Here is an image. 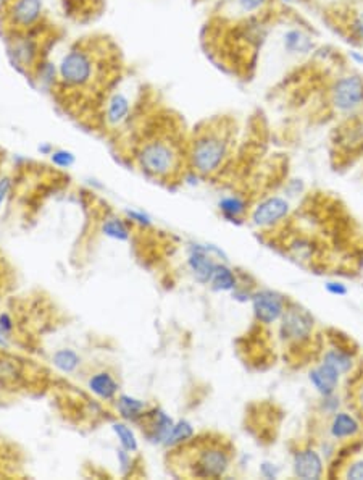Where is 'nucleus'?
<instances>
[{
	"label": "nucleus",
	"instance_id": "1",
	"mask_svg": "<svg viewBox=\"0 0 363 480\" xmlns=\"http://www.w3.org/2000/svg\"><path fill=\"white\" fill-rule=\"evenodd\" d=\"M107 41L74 42L63 54L57 65V86L58 91L68 96H79V93L105 91L112 89L115 79L112 77V57L105 46Z\"/></svg>",
	"mask_w": 363,
	"mask_h": 480
},
{
	"label": "nucleus",
	"instance_id": "2",
	"mask_svg": "<svg viewBox=\"0 0 363 480\" xmlns=\"http://www.w3.org/2000/svg\"><path fill=\"white\" fill-rule=\"evenodd\" d=\"M230 129L225 120L218 118L207 123L194 134L187 146V162L191 172L199 177H212L218 173L230 157Z\"/></svg>",
	"mask_w": 363,
	"mask_h": 480
},
{
	"label": "nucleus",
	"instance_id": "3",
	"mask_svg": "<svg viewBox=\"0 0 363 480\" xmlns=\"http://www.w3.org/2000/svg\"><path fill=\"white\" fill-rule=\"evenodd\" d=\"M181 143L171 134L153 133L139 144L136 152L137 167L147 177L155 179H173L181 173L183 160Z\"/></svg>",
	"mask_w": 363,
	"mask_h": 480
},
{
	"label": "nucleus",
	"instance_id": "4",
	"mask_svg": "<svg viewBox=\"0 0 363 480\" xmlns=\"http://www.w3.org/2000/svg\"><path fill=\"white\" fill-rule=\"evenodd\" d=\"M181 471L196 479L225 477L231 467L233 453L221 440H202L196 445L184 443Z\"/></svg>",
	"mask_w": 363,
	"mask_h": 480
},
{
	"label": "nucleus",
	"instance_id": "5",
	"mask_svg": "<svg viewBox=\"0 0 363 480\" xmlns=\"http://www.w3.org/2000/svg\"><path fill=\"white\" fill-rule=\"evenodd\" d=\"M46 23L26 31H7V52L13 67L31 78L34 70L46 57Z\"/></svg>",
	"mask_w": 363,
	"mask_h": 480
},
{
	"label": "nucleus",
	"instance_id": "6",
	"mask_svg": "<svg viewBox=\"0 0 363 480\" xmlns=\"http://www.w3.org/2000/svg\"><path fill=\"white\" fill-rule=\"evenodd\" d=\"M330 102L341 115H352L363 109V77L360 73H346L336 78L330 89Z\"/></svg>",
	"mask_w": 363,
	"mask_h": 480
},
{
	"label": "nucleus",
	"instance_id": "7",
	"mask_svg": "<svg viewBox=\"0 0 363 480\" xmlns=\"http://www.w3.org/2000/svg\"><path fill=\"white\" fill-rule=\"evenodd\" d=\"M2 18L7 31H26L44 23V0H5Z\"/></svg>",
	"mask_w": 363,
	"mask_h": 480
},
{
	"label": "nucleus",
	"instance_id": "8",
	"mask_svg": "<svg viewBox=\"0 0 363 480\" xmlns=\"http://www.w3.org/2000/svg\"><path fill=\"white\" fill-rule=\"evenodd\" d=\"M281 322V337L291 344H303L312 338L315 320L305 309L291 306L286 309Z\"/></svg>",
	"mask_w": 363,
	"mask_h": 480
},
{
	"label": "nucleus",
	"instance_id": "9",
	"mask_svg": "<svg viewBox=\"0 0 363 480\" xmlns=\"http://www.w3.org/2000/svg\"><path fill=\"white\" fill-rule=\"evenodd\" d=\"M252 309L257 322L271 325L280 322L287 309V301L282 294L271 289H260L252 294Z\"/></svg>",
	"mask_w": 363,
	"mask_h": 480
},
{
	"label": "nucleus",
	"instance_id": "10",
	"mask_svg": "<svg viewBox=\"0 0 363 480\" xmlns=\"http://www.w3.org/2000/svg\"><path fill=\"white\" fill-rule=\"evenodd\" d=\"M291 214V204L286 198L270 196L263 199L252 211L251 220L257 228H271L285 222Z\"/></svg>",
	"mask_w": 363,
	"mask_h": 480
},
{
	"label": "nucleus",
	"instance_id": "11",
	"mask_svg": "<svg viewBox=\"0 0 363 480\" xmlns=\"http://www.w3.org/2000/svg\"><path fill=\"white\" fill-rule=\"evenodd\" d=\"M215 251V246H202V244H194L191 248V253H189L187 257V267L199 283H210L212 275L215 272V267L218 264L212 256V253Z\"/></svg>",
	"mask_w": 363,
	"mask_h": 480
},
{
	"label": "nucleus",
	"instance_id": "12",
	"mask_svg": "<svg viewBox=\"0 0 363 480\" xmlns=\"http://www.w3.org/2000/svg\"><path fill=\"white\" fill-rule=\"evenodd\" d=\"M133 110V101L123 89H110L105 96V123L110 128H120L128 122Z\"/></svg>",
	"mask_w": 363,
	"mask_h": 480
},
{
	"label": "nucleus",
	"instance_id": "13",
	"mask_svg": "<svg viewBox=\"0 0 363 480\" xmlns=\"http://www.w3.org/2000/svg\"><path fill=\"white\" fill-rule=\"evenodd\" d=\"M294 476L303 480H318L325 474V463L320 453L313 448L297 449L292 458Z\"/></svg>",
	"mask_w": 363,
	"mask_h": 480
},
{
	"label": "nucleus",
	"instance_id": "14",
	"mask_svg": "<svg viewBox=\"0 0 363 480\" xmlns=\"http://www.w3.org/2000/svg\"><path fill=\"white\" fill-rule=\"evenodd\" d=\"M137 424L142 426L144 435H146L147 440H151L152 443L163 445L168 433L171 432L173 426H175V421L165 411H162V409H153L151 413H144Z\"/></svg>",
	"mask_w": 363,
	"mask_h": 480
},
{
	"label": "nucleus",
	"instance_id": "15",
	"mask_svg": "<svg viewBox=\"0 0 363 480\" xmlns=\"http://www.w3.org/2000/svg\"><path fill=\"white\" fill-rule=\"evenodd\" d=\"M308 380H310L315 392L320 394L321 398H326L336 393L337 387H339L341 374L337 372L335 367H331L330 364L321 361L318 366H315L308 372Z\"/></svg>",
	"mask_w": 363,
	"mask_h": 480
},
{
	"label": "nucleus",
	"instance_id": "16",
	"mask_svg": "<svg viewBox=\"0 0 363 480\" xmlns=\"http://www.w3.org/2000/svg\"><path fill=\"white\" fill-rule=\"evenodd\" d=\"M335 476L347 480H363V443L355 445L341 454L336 464Z\"/></svg>",
	"mask_w": 363,
	"mask_h": 480
},
{
	"label": "nucleus",
	"instance_id": "17",
	"mask_svg": "<svg viewBox=\"0 0 363 480\" xmlns=\"http://www.w3.org/2000/svg\"><path fill=\"white\" fill-rule=\"evenodd\" d=\"M362 422L354 414L336 411L330 422V435L335 440H354L362 433Z\"/></svg>",
	"mask_w": 363,
	"mask_h": 480
},
{
	"label": "nucleus",
	"instance_id": "18",
	"mask_svg": "<svg viewBox=\"0 0 363 480\" xmlns=\"http://www.w3.org/2000/svg\"><path fill=\"white\" fill-rule=\"evenodd\" d=\"M87 388L103 401H110L118 393V382L110 372H96L87 380Z\"/></svg>",
	"mask_w": 363,
	"mask_h": 480
},
{
	"label": "nucleus",
	"instance_id": "19",
	"mask_svg": "<svg viewBox=\"0 0 363 480\" xmlns=\"http://www.w3.org/2000/svg\"><path fill=\"white\" fill-rule=\"evenodd\" d=\"M282 47L289 55H307L315 49L312 36L303 31V29L294 28L285 33L282 36Z\"/></svg>",
	"mask_w": 363,
	"mask_h": 480
},
{
	"label": "nucleus",
	"instance_id": "20",
	"mask_svg": "<svg viewBox=\"0 0 363 480\" xmlns=\"http://www.w3.org/2000/svg\"><path fill=\"white\" fill-rule=\"evenodd\" d=\"M321 361L330 364V366L335 367L341 375L349 374L352 372V369H354V356H352L347 349L341 346H332L330 349H326V351L323 353Z\"/></svg>",
	"mask_w": 363,
	"mask_h": 480
},
{
	"label": "nucleus",
	"instance_id": "21",
	"mask_svg": "<svg viewBox=\"0 0 363 480\" xmlns=\"http://www.w3.org/2000/svg\"><path fill=\"white\" fill-rule=\"evenodd\" d=\"M208 285H210L213 291H218V293L235 291V289L237 288L236 273L233 272V269L228 267L226 264L218 262L215 267V272H213L212 280Z\"/></svg>",
	"mask_w": 363,
	"mask_h": 480
},
{
	"label": "nucleus",
	"instance_id": "22",
	"mask_svg": "<svg viewBox=\"0 0 363 480\" xmlns=\"http://www.w3.org/2000/svg\"><path fill=\"white\" fill-rule=\"evenodd\" d=\"M218 209H220L221 215L226 220H230V222H236V220H239L246 215L248 204L246 199L241 196H225L220 199V202H218Z\"/></svg>",
	"mask_w": 363,
	"mask_h": 480
},
{
	"label": "nucleus",
	"instance_id": "23",
	"mask_svg": "<svg viewBox=\"0 0 363 480\" xmlns=\"http://www.w3.org/2000/svg\"><path fill=\"white\" fill-rule=\"evenodd\" d=\"M117 408L118 413L121 414V417L133 422H137L142 414L146 413V403H144L142 399L129 397V394H121V397H118Z\"/></svg>",
	"mask_w": 363,
	"mask_h": 480
},
{
	"label": "nucleus",
	"instance_id": "24",
	"mask_svg": "<svg viewBox=\"0 0 363 480\" xmlns=\"http://www.w3.org/2000/svg\"><path fill=\"white\" fill-rule=\"evenodd\" d=\"M194 438V427L191 422L187 421H178L175 422V426H173L171 432L168 433V437L163 445L168 448H176V447H183L184 443L191 442Z\"/></svg>",
	"mask_w": 363,
	"mask_h": 480
},
{
	"label": "nucleus",
	"instance_id": "25",
	"mask_svg": "<svg viewBox=\"0 0 363 480\" xmlns=\"http://www.w3.org/2000/svg\"><path fill=\"white\" fill-rule=\"evenodd\" d=\"M53 366L63 374H73L81 364V358L73 349H58L52 358Z\"/></svg>",
	"mask_w": 363,
	"mask_h": 480
},
{
	"label": "nucleus",
	"instance_id": "26",
	"mask_svg": "<svg viewBox=\"0 0 363 480\" xmlns=\"http://www.w3.org/2000/svg\"><path fill=\"white\" fill-rule=\"evenodd\" d=\"M102 232L105 237L117 239V241H128L129 239L128 225L124 223V220L120 217L107 218L102 225Z\"/></svg>",
	"mask_w": 363,
	"mask_h": 480
},
{
	"label": "nucleus",
	"instance_id": "27",
	"mask_svg": "<svg viewBox=\"0 0 363 480\" xmlns=\"http://www.w3.org/2000/svg\"><path fill=\"white\" fill-rule=\"evenodd\" d=\"M112 429H113V432H115L118 442H120V447L123 449H126V451L129 453L137 451L139 443L131 427H128L124 422H115V424H112Z\"/></svg>",
	"mask_w": 363,
	"mask_h": 480
},
{
	"label": "nucleus",
	"instance_id": "28",
	"mask_svg": "<svg viewBox=\"0 0 363 480\" xmlns=\"http://www.w3.org/2000/svg\"><path fill=\"white\" fill-rule=\"evenodd\" d=\"M351 399H352V406H354L355 413L359 414V417L363 421V369L360 371V374L355 375V378L352 380Z\"/></svg>",
	"mask_w": 363,
	"mask_h": 480
},
{
	"label": "nucleus",
	"instance_id": "29",
	"mask_svg": "<svg viewBox=\"0 0 363 480\" xmlns=\"http://www.w3.org/2000/svg\"><path fill=\"white\" fill-rule=\"evenodd\" d=\"M51 162L58 168H71L76 163V156L68 149H56L51 156Z\"/></svg>",
	"mask_w": 363,
	"mask_h": 480
},
{
	"label": "nucleus",
	"instance_id": "30",
	"mask_svg": "<svg viewBox=\"0 0 363 480\" xmlns=\"http://www.w3.org/2000/svg\"><path fill=\"white\" fill-rule=\"evenodd\" d=\"M270 0H236V8L244 15H255L265 10Z\"/></svg>",
	"mask_w": 363,
	"mask_h": 480
},
{
	"label": "nucleus",
	"instance_id": "31",
	"mask_svg": "<svg viewBox=\"0 0 363 480\" xmlns=\"http://www.w3.org/2000/svg\"><path fill=\"white\" fill-rule=\"evenodd\" d=\"M349 31H351V36L357 39V44H360L363 46V10H359V12H354V15L351 17V22H349Z\"/></svg>",
	"mask_w": 363,
	"mask_h": 480
},
{
	"label": "nucleus",
	"instance_id": "32",
	"mask_svg": "<svg viewBox=\"0 0 363 480\" xmlns=\"http://www.w3.org/2000/svg\"><path fill=\"white\" fill-rule=\"evenodd\" d=\"M325 289L330 294H332V296H337V298L346 296V294L349 293V289H347L346 285L339 282V280H331V282H326Z\"/></svg>",
	"mask_w": 363,
	"mask_h": 480
},
{
	"label": "nucleus",
	"instance_id": "33",
	"mask_svg": "<svg viewBox=\"0 0 363 480\" xmlns=\"http://www.w3.org/2000/svg\"><path fill=\"white\" fill-rule=\"evenodd\" d=\"M126 217L131 220L133 223L139 225V227L147 228V227H151V225H152V218L149 217L147 214H144L141 211H126Z\"/></svg>",
	"mask_w": 363,
	"mask_h": 480
},
{
	"label": "nucleus",
	"instance_id": "34",
	"mask_svg": "<svg viewBox=\"0 0 363 480\" xmlns=\"http://www.w3.org/2000/svg\"><path fill=\"white\" fill-rule=\"evenodd\" d=\"M118 464H120L123 476H126L131 471V456H129V451H126V449L120 448V451H118Z\"/></svg>",
	"mask_w": 363,
	"mask_h": 480
},
{
	"label": "nucleus",
	"instance_id": "35",
	"mask_svg": "<svg viewBox=\"0 0 363 480\" xmlns=\"http://www.w3.org/2000/svg\"><path fill=\"white\" fill-rule=\"evenodd\" d=\"M13 330V320L8 314H0V337H7Z\"/></svg>",
	"mask_w": 363,
	"mask_h": 480
},
{
	"label": "nucleus",
	"instance_id": "36",
	"mask_svg": "<svg viewBox=\"0 0 363 480\" xmlns=\"http://www.w3.org/2000/svg\"><path fill=\"white\" fill-rule=\"evenodd\" d=\"M260 474L265 479H276L278 474H280V469H278L273 463H262L260 466Z\"/></svg>",
	"mask_w": 363,
	"mask_h": 480
},
{
	"label": "nucleus",
	"instance_id": "37",
	"mask_svg": "<svg viewBox=\"0 0 363 480\" xmlns=\"http://www.w3.org/2000/svg\"><path fill=\"white\" fill-rule=\"evenodd\" d=\"M10 189H12V179L8 177H5L0 179V206L5 202V199L8 198Z\"/></svg>",
	"mask_w": 363,
	"mask_h": 480
},
{
	"label": "nucleus",
	"instance_id": "38",
	"mask_svg": "<svg viewBox=\"0 0 363 480\" xmlns=\"http://www.w3.org/2000/svg\"><path fill=\"white\" fill-rule=\"evenodd\" d=\"M37 151L41 152L42 156H51V154L56 151V149H53V146H52L51 143H41V144H39Z\"/></svg>",
	"mask_w": 363,
	"mask_h": 480
},
{
	"label": "nucleus",
	"instance_id": "39",
	"mask_svg": "<svg viewBox=\"0 0 363 480\" xmlns=\"http://www.w3.org/2000/svg\"><path fill=\"white\" fill-rule=\"evenodd\" d=\"M349 58H351L352 63L362 65V67H363V52H360V51H351L349 52Z\"/></svg>",
	"mask_w": 363,
	"mask_h": 480
},
{
	"label": "nucleus",
	"instance_id": "40",
	"mask_svg": "<svg viewBox=\"0 0 363 480\" xmlns=\"http://www.w3.org/2000/svg\"><path fill=\"white\" fill-rule=\"evenodd\" d=\"M278 2L286 3V5H291V3H294V0H278Z\"/></svg>",
	"mask_w": 363,
	"mask_h": 480
},
{
	"label": "nucleus",
	"instance_id": "41",
	"mask_svg": "<svg viewBox=\"0 0 363 480\" xmlns=\"http://www.w3.org/2000/svg\"><path fill=\"white\" fill-rule=\"evenodd\" d=\"M5 2V0H0V3H3Z\"/></svg>",
	"mask_w": 363,
	"mask_h": 480
},
{
	"label": "nucleus",
	"instance_id": "42",
	"mask_svg": "<svg viewBox=\"0 0 363 480\" xmlns=\"http://www.w3.org/2000/svg\"><path fill=\"white\" fill-rule=\"evenodd\" d=\"M360 2H362V5H363V0H360Z\"/></svg>",
	"mask_w": 363,
	"mask_h": 480
}]
</instances>
